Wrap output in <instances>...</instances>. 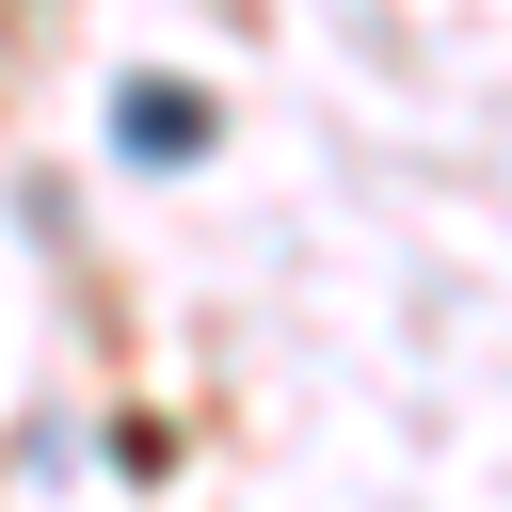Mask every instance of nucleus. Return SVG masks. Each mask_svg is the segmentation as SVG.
Returning <instances> with one entry per match:
<instances>
[{
	"label": "nucleus",
	"instance_id": "1",
	"mask_svg": "<svg viewBox=\"0 0 512 512\" xmlns=\"http://www.w3.org/2000/svg\"><path fill=\"white\" fill-rule=\"evenodd\" d=\"M112 128H128V160H192V144H208V112H192L176 80H128V96H112Z\"/></svg>",
	"mask_w": 512,
	"mask_h": 512
}]
</instances>
